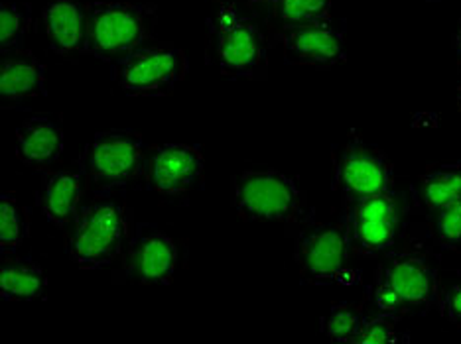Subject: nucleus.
Segmentation results:
<instances>
[{
  "instance_id": "1",
  "label": "nucleus",
  "mask_w": 461,
  "mask_h": 344,
  "mask_svg": "<svg viewBox=\"0 0 461 344\" xmlns=\"http://www.w3.org/2000/svg\"><path fill=\"white\" fill-rule=\"evenodd\" d=\"M207 61L229 79H258L267 71V40L255 20L233 4L207 18Z\"/></svg>"
},
{
  "instance_id": "2",
  "label": "nucleus",
  "mask_w": 461,
  "mask_h": 344,
  "mask_svg": "<svg viewBox=\"0 0 461 344\" xmlns=\"http://www.w3.org/2000/svg\"><path fill=\"white\" fill-rule=\"evenodd\" d=\"M230 205L247 223L298 225L306 218V195L290 175L272 168L243 170L230 183Z\"/></svg>"
},
{
  "instance_id": "3",
  "label": "nucleus",
  "mask_w": 461,
  "mask_h": 344,
  "mask_svg": "<svg viewBox=\"0 0 461 344\" xmlns=\"http://www.w3.org/2000/svg\"><path fill=\"white\" fill-rule=\"evenodd\" d=\"M129 241V208L113 199H99L79 208L71 223L66 250L81 269H101L124 254Z\"/></svg>"
},
{
  "instance_id": "4",
  "label": "nucleus",
  "mask_w": 461,
  "mask_h": 344,
  "mask_svg": "<svg viewBox=\"0 0 461 344\" xmlns=\"http://www.w3.org/2000/svg\"><path fill=\"white\" fill-rule=\"evenodd\" d=\"M87 4L86 54L117 64L152 36L154 8L122 0H91Z\"/></svg>"
},
{
  "instance_id": "5",
  "label": "nucleus",
  "mask_w": 461,
  "mask_h": 344,
  "mask_svg": "<svg viewBox=\"0 0 461 344\" xmlns=\"http://www.w3.org/2000/svg\"><path fill=\"white\" fill-rule=\"evenodd\" d=\"M144 162L142 134L131 128H111L97 132L86 146L81 172L89 190L104 195L140 177Z\"/></svg>"
},
{
  "instance_id": "6",
  "label": "nucleus",
  "mask_w": 461,
  "mask_h": 344,
  "mask_svg": "<svg viewBox=\"0 0 461 344\" xmlns=\"http://www.w3.org/2000/svg\"><path fill=\"white\" fill-rule=\"evenodd\" d=\"M190 69V61L174 44L140 46L111 66V77L131 97H166Z\"/></svg>"
},
{
  "instance_id": "7",
  "label": "nucleus",
  "mask_w": 461,
  "mask_h": 344,
  "mask_svg": "<svg viewBox=\"0 0 461 344\" xmlns=\"http://www.w3.org/2000/svg\"><path fill=\"white\" fill-rule=\"evenodd\" d=\"M438 274L424 258L394 254L379 269L373 287V301L381 313L404 315L424 309L436 299Z\"/></svg>"
},
{
  "instance_id": "8",
  "label": "nucleus",
  "mask_w": 461,
  "mask_h": 344,
  "mask_svg": "<svg viewBox=\"0 0 461 344\" xmlns=\"http://www.w3.org/2000/svg\"><path fill=\"white\" fill-rule=\"evenodd\" d=\"M351 256L348 223H316L302 226L294 246V262L302 284L330 286L348 274Z\"/></svg>"
},
{
  "instance_id": "9",
  "label": "nucleus",
  "mask_w": 461,
  "mask_h": 344,
  "mask_svg": "<svg viewBox=\"0 0 461 344\" xmlns=\"http://www.w3.org/2000/svg\"><path fill=\"white\" fill-rule=\"evenodd\" d=\"M393 185L394 170L386 154L351 134L335 160V187L343 199L357 203L391 191Z\"/></svg>"
},
{
  "instance_id": "10",
  "label": "nucleus",
  "mask_w": 461,
  "mask_h": 344,
  "mask_svg": "<svg viewBox=\"0 0 461 344\" xmlns=\"http://www.w3.org/2000/svg\"><path fill=\"white\" fill-rule=\"evenodd\" d=\"M177 268V246L160 228L136 225L122 254L117 279L136 286H170Z\"/></svg>"
},
{
  "instance_id": "11",
  "label": "nucleus",
  "mask_w": 461,
  "mask_h": 344,
  "mask_svg": "<svg viewBox=\"0 0 461 344\" xmlns=\"http://www.w3.org/2000/svg\"><path fill=\"white\" fill-rule=\"evenodd\" d=\"M205 158L202 146L167 142L146 154L142 183L149 191L166 197L184 195L202 183Z\"/></svg>"
},
{
  "instance_id": "12",
  "label": "nucleus",
  "mask_w": 461,
  "mask_h": 344,
  "mask_svg": "<svg viewBox=\"0 0 461 344\" xmlns=\"http://www.w3.org/2000/svg\"><path fill=\"white\" fill-rule=\"evenodd\" d=\"M401 215V203L393 190L351 203V211L345 221L351 252L375 256L389 250L396 241Z\"/></svg>"
},
{
  "instance_id": "13",
  "label": "nucleus",
  "mask_w": 461,
  "mask_h": 344,
  "mask_svg": "<svg viewBox=\"0 0 461 344\" xmlns=\"http://www.w3.org/2000/svg\"><path fill=\"white\" fill-rule=\"evenodd\" d=\"M278 41L290 66L333 67L345 59V40L339 30L330 24L285 26Z\"/></svg>"
},
{
  "instance_id": "14",
  "label": "nucleus",
  "mask_w": 461,
  "mask_h": 344,
  "mask_svg": "<svg viewBox=\"0 0 461 344\" xmlns=\"http://www.w3.org/2000/svg\"><path fill=\"white\" fill-rule=\"evenodd\" d=\"M64 124L51 114H36L16 130L18 160L32 170H48L64 152Z\"/></svg>"
},
{
  "instance_id": "15",
  "label": "nucleus",
  "mask_w": 461,
  "mask_h": 344,
  "mask_svg": "<svg viewBox=\"0 0 461 344\" xmlns=\"http://www.w3.org/2000/svg\"><path fill=\"white\" fill-rule=\"evenodd\" d=\"M86 187L81 170H58L41 177L38 207L46 221L58 228H66L76 221Z\"/></svg>"
},
{
  "instance_id": "16",
  "label": "nucleus",
  "mask_w": 461,
  "mask_h": 344,
  "mask_svg": "<svg viewBox=\"0 0 461 344\" xmlns=\"http://www.w3.org/2000/svg\"><path fill=\"white\" fill-rule=\"evenodd\" d=\"M46 66L26 48L3 54L0 61V97L5 107H13L28 99L44 97Z\"/></svg>"
},
{
  "instance_id": "17",
  "label": "nucleus",
  "mask_w": 461,
  "mask_h": 344,
  "mask_svg": "<svg viewBox=\"0 0 461 344\" xmlns=\"http://www.w3.org/2000/svg\"><path fill=\"white\" fill-rule=\"evenodd\" d=\"M50 48L59 56L86 54L87 4L79 0H50L41 13Z\"/></svg>"
},
{
  "instance_id": "18",
  "label": "nucleus",
  "mask_w": 461,
  "mask_h": 344,
  "mask_svg": "<svg viewBox=\"0 0 461 344\" xmlns=\"http://www.w3.org/2000/svg\"><path fill=\"white\" fill-rule=\"evenodd\" d=\"M48 278L30 258L3 260L0 266V297L6 301H32L46 297Z\"/></svg>"
},
{
  "instance_id": "19",
  "label": "nucleus",
  "mask_w": 461,
  "mask_h": 344,
  "mask_svg": "<svg viewBox=\"0 0 461 344\" xmlns=\"http://www.w3.org/2000/svg\"><path fill=\"white\" fill-rule=\"evenodd\" d=\"M420 203L428 213L461 199V162L439 163L426 170L418 183Z\"/></svg>"
},
{
  "instance_id": "20",
  "label": "nucleus",
  "mask_w": 461,
  "mask_h": 344,
  "mask_svg": "<svg viewBox=\"0 0 461 344\" xmlns=\"http://www.w3.org/2000/svg\"><path fill=\"white\" fill-rule=\"evenodd\" d=\"M30 234V215L13 193L0 195V252L13 256Z\"/></svg>"
},
{
  "instance_id": "21",
  "label": "nucleus",
  "mask_w": 461,
  "mask_h": 344,
  "mask_svg": "<svg viewBox=\"0 0 461 344\" xmlns=\"http://www.w3.org/2000/svg\"><path fill=\"white\" fill-rule=\"evenodd\" d=\"M30 28H32V4H0V51H3V54L23 48Z\"/></svg>"
},
{
  "instance_id": "22",
  "label": "nucleus",
  "mask_w": 461,
  "mask_h": 344,
  "mask_svg": "<svg viewBox=\"0 0 461 344\" xmlns=\"http://www.w3.org/2000/svg\"><path fill=\"white\" fill-rule=\"evenodd\" d=\"M361 307L351 304H335L320 321V332L333 342L355 344L365 322Z\"/></svg>"
},
{
  "instance_id": "23",
  "label": "nucleus",
  "mask_w": 461,
  "mask_h": 344,
  "mask_svg": "<svg viewBox=\"0 0 461 344\" xmlns=\"http://www.w3.org/2000/svg\"><path fill=\"white\" fill-rule=\"evenodd\" d=\"M331 0H275V14L286 26L328 24Z\"/></svg>"
},
{
  "instance_id": "24",
  "label": "nucleus",
  "mask_w": 461,
  "mask_h": 344,
  "mask_svg": "<svg viewBox=\"0 0 461 344\" xmlns=\"http://www.w3.org/2000/svg\"><path fill=\"white\" fill-rule=\"evenodd\" d=\"M434 236L444 248L461 246V199L434 213Z\"/></svg>"
},
{
  "instance_id": "25",
  "label": "nucleus",
  "mask_w": 461,
  "mask_h": 344,
  "mask_svg": "<svg viewBox=\"0 0 461 344\" xmlns=\"http://www.w3.org/2000/svg\"><path fill=\"white\" fill-rule=\"evenodd\" d=\"M398 315H391V313H381V315L365 319L363 327L359 331L355 344H386V342H398L396 331Z\"/></svg>"
},
{
  "instance_id": "26",
  "label": "nucleus",
  "mask_w": 461,
  "mask_h": 344,
  "mask_svg": "<svg viewBox=\"0 0 461 344\" xmlns=\"http://www.w3.org/2000/svg\"><path fill=\"white\" fill-rule=\"evenodd\" d=\"M439 313L456 327H461V284L449 287L447 294L439 299Z\"/></svg>"
},
{
  "instance_id": "27",
  "label": "nucleus",
  "mask_w": 461,
  "mask_h": 344,
  "mask_svg": "<svg viewBox=\"0 0 461 344\" xmlns=\"http://www.w3.org/2000/svg\"><path fill=\"white\" fill-rule=\"evenodd\" d=\"M454 49H456V56L461 59V20H459V26L456 30V36H454Z\"/></svg>"
},
{
  "instance_id": "28",
  "label": "nucleus",
  "mask_w": 461,
  "mask_h": 344,
  "mask_svg": "<svg viewBox=\"0 0 461 344\" xmlns=\"http://www.w3.org/2000/svg\"><path fill=\"white\" fill-rule=\"evenodd\" d=\"M457 109H459V112H461V85L457 87Z\"/></svg>"
},
{
  "instance_id": "29",
  "label": "nucleus",
  "mask_w": 461,
  "mask_h": 344,
  "mask_svg": "<svg viewBox=\"0 0 461 344\" xmlns=\"http://www.w3.org/2000/svg\"><path fill=\"white\" fill-rule=\"evenodd\" d=\"M257 3H275V0H257Z\"/></svg>"
}]
</instances>
